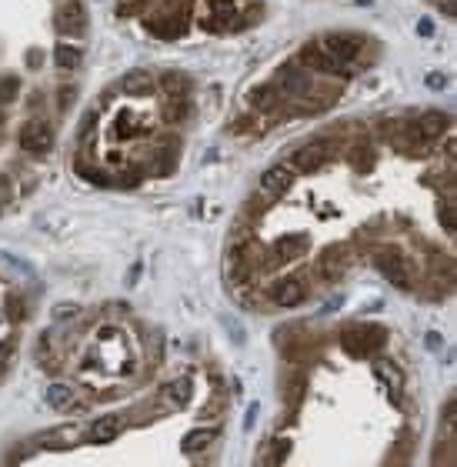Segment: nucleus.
Segmentation results:
<instances>
[{
    "label": "nucleus",
    "instance_id": "1",
    "mask_svg": "<svg viewBox=\"0 0 457 467\" xmlns=\"http://www.w3.org/2000/svg\"><path fill=\"white\" fill-rule=\"evenodd\" d=\"M330 154H334V144H330V140H310L307 147H301L294 154V170L314 174V170H321L327 161H330Z\"/></svg>",
    "mask_w": 457,
    "mask_h": 467
},
{
    "label": "nucleus",
    "instance_id": "2",
    "mask_svg": "<svg viewBox=\"0 0 457 467\" xmlns=\"http://www.w3.org/2000/svg\"><path fill=\"white\" fill-rule=\"evenodd\" d=\"M321 51H324L327 57H334L341 67H347L354 57L361 54V40L351 37V34H327V37L321 40Z\"/></svg>",
    "mask_w": 457,
    "mask_h": 467
},
{
    "label": "nucleus",
    "instance_id": "3",
    "mask_svg": "<svg viewBox=\"0 0 457 467\" xmlns=\"http://www.w3.org/2000/svg\"><path fill=\"white\" fill-rule=\"evenodd\" d=\"M57 30L60 34H67V37H80V34L87 30V10H84L80 0H67V3L60 7Z\"/></svg>",
    "mask_w": 457,
    "mask_h": 467
},
{
    "label": "nucleus",
    "instance_id": "4",
    "mask_svg": "<svg viewBox=\"0 0 457 467\" xmlns=\"http://www.w3.org/2000/svg\"><path fill=\"white\" fill-rule=\"evenodd\" d=\"M50 144H54V134H50L47 124L30 120V124L20 127V147L27 150V154H44V150H50Z\"/></svg>",
    "mask_w": 457,
    "mask_h": 467
},
{
    "label": "nucleus",
    "instance_id": "5",
    "mask_svg": "<svg viewBox=\"0 0 457 467\" xmlns=\"http://www.w3.org/2000/svg\"><path fill=\"white\" fill-rule=\"evenodd\" d=\"M347 264H351V250L344 247V244H334V247H327L324 254H321V277L324 280H341L344 271H347Z\"/></svg>",
    "mask_w": 457,
    "mask_h": 467
},
{
    "label": "nucleus",
    "instance_id": "6",
    "mask_svg": "<svg viewBox=\"0 0 457 467\" xmlns=\"http://www.w3.org/2000/svg\"><path fill=\"white\" fill-rule=\"evenodd\" d=\"M377 271H381L387 284H394L398 291H411V274H407V264L400 261L398 254H381L377 257Z\"/></svg>",
    "mask_w": 457,
    "mask_h": 467
},
{
    "label": "nucleus",
    "instance_id": "7",
    "mask_svg": "<svg viewBox=\"0 0 457 467\" xmlns=\"http://www.w3.org/2000/svg\"><path fill=\"white\" fill-rule=\"evenodd\" d=\"M301 64H304L307 71H317V74H344V67L334 57H327L321 51V44H307L304 51H301Z\"/></svg>",
    "mask_w": 457,
    "mask_h": 467
},
{
    "label": "nucleus",
    "instance_id": "8",
    "mask_svg": "<svg viewBox=\"0 0 457 467\" xmlns=\"http://www.w3.org/2000/svg\"><path fill=\"white\" fill-rule=\"evenodd\" d=\"M290 181H294V170H290V167H270V170H264V177H261V197L274 201V197L287 194Z\"/></svg>",
    "mask_w": 457,
    "mask_h": 467
},
{
    "label": "nucleus",
    "instance_id": "9",
    "mask_svg": "<svg viewBox=\"0 0 457 467\" xmlns=\"http://www.w3.org/2000/svg\"><path fill=\"white\" fill-rule=\"evenodd\" d=\"M310 247V237L307 234H284L281 241L274 244V254L281 257V264H290V261H301Z\"/></svg>",
    "mask_w": 457,
    "mask_h": 467
},
{
    "label": "nucleus",
    "instance_id": "10",
    "mask_svg": "<svg viewBox=\"0 0 457 467\" xmlns=\"http://www.w3.org/2000/svg\"><path fill=\"white\" fill-rule=\"evenodd\" d=\"M307 297V287L301 277H287L277 284V291H274V300L281 304V307H297V304H304Z\"/></svg>",
    "mask_w": 457,
    "mask_h": 467
},
{
    "label": "nucleus",
    "instance_id": "11",
    "mask_svg": "<svg viewBox=\"0 0 457 467\" xmlns=\"http://www.w3.org/2000/svg\"><path fill=\"white\" fill-rule=\"evenodd\" d=\"M414 127H418L420 140H434V137H440V134L451 127V117H447V113H440V111H427Z\"/></svg>",
    "mask_w": 457,
    "mask_h": 467
},
{
    "label": "nucleus",
    "instance_id": "12",
    "mask_svg": "<svg viewBox=\"0 0 457 467\" xmlns=\"http://www.w3.org/2000/svg\"><path fill=\"white\" fill-rule=\"evenodd\" d=\"M151 91H153V77L147 71H127L120 77V93H127V97H144Z\"/></svg>",
    "mask_w": 457,
    "mask_h": 467
},
{
    "label": "nucleus",
    "instance_id": "13",
    "mask_svg": "<svg viewBox=\"0 0 457 467\" xmlns=\"http://www.w3.org/2000/svg\"><path fill=\"white\" fill-rule=\"evenodd\" d=\"M374 374H377L384 384H387V394L394 397V404H400V391H404V374H400L394 364H387V360H377V364H374Z\"/></svg>",
    "mask_w": 457,
    "mask_h": 467
},
{
    "label": "nucleus",
    "instance_id": "14",
    "mask_svg": "<svg viewBox=\"0 0 457 467\" xmlns=\"http://www.w3.org/2000/svg\"><path fill=\"white\" fill-rule=\"evenodd\" d=\"M281 87H284L287 93H294V97H304V93L310 91V77H307L304 71H297V67L287 64L284 71H281Z\"/></svg>",
    "mask_w": 457,
    "mask_h": 467
},
{
    "label": "nucleus",
    "instance_id": "15",
    "mask_svg": "<svg viewBox=\"0 0 457 467\" xmlns=\"http://www.w3.org/2000/svg\"><path fill=\"white\" fill-rule=\"evenodd\" d=\"M47 404H50L54 411H74L77 408L74 387H67V384H50V387H47Z\"/></svg>",
    "mask_w": 457,
    "mask_h": 467
},
{
    "label": "nucleus",
    "instance_id": "16",
    "mask_svg": "<svg viewBox=\"0 0 457 467\" xmlns=\"http://www.w3.org/2000/svg\"><path fill=\"white\" fill-rule=\"evenodd\" d=\"M277 100H281V91H277L274 84H261V87L250 91V107H254V111H274Z\"/></svg>",
    "mask_w": 457,
    "mask_h": 467
},
{
    "label": "nucleus",
    "instance_id": "17",
    "mask_svg": "<svg viewBox=\"0 0 457 467\" xmlns=\"http://www.w3.org/2000/svg\"><path fill=\"white\" fill-rule=\"evenodd\" d=\"M214 441H217V428H197V430H191V434L180 441V448L187 450V454H197V450L210 448Z\"/></svg>",
    "mask_w": 457,
    "mask_h": 467
},
{
    "label": "nucleus",
    "instance_id": "18",
    "mask_svg": "<svg viewBox=\"0 0 457 467\" xmlns=\"http://www.w3.org/2000/svg\"><path fill=\"white\" fill-rule=\"evenodd\" d=\"M117 434H120V421L117 417H100V421H94V428H91V441L94 444H107V441H114Z\"/></svg>",
    "mask_w": 457,
    "mask_h": 467
},
{
    "label": "nucleus",
    "instance_id": "19",
    "mask_svg": "<svg viewBox=\"0 0 457 467\" xmlns=\"http://www.w3.org/2000/svg\"><path fill=\"white\" fill-rule=\"evenodd\" d=\"M80 60H84V54H80V47H74V44H60L57 51H54V64H57L60 71H74V67H80Z\"/></svg>",
    "mask_w": 457,
    "mask_h": 467
},
{
    "label": "nucleus",
    "instance_id": "20",
    "mask_svg": "<svg viewBox=\"0 0 457 467\" xmlns=\"http://www.w3.org/2000/svg\"><path fill=\"white\" fill-rule=\"evenodd\" d=\"M341 347L351 357H367V344H364V337H361V327H347L341 334Z\"/></svg>",
    "mask_w": 457,
    "mask_h": 467
},
{
    "label": "nucleus",
    "instance_id": "21",
    "mask_svg": "<svg viewBox=\"0 0 457 467\" xmlns=\"http://www.w3.org/2000/svg\"><path fill=\"white\" fill-rule=\"evenodd\" d=\"M160 84H164V91L174 93V97H187V91H191V80L184 74H164Z\"/></svg>",
    "mask_w": 457,
    "mask_h": 467
},
{
    "label": "nucleus",
    "instance_id": "22",
    "mask_svg": "<svg viewBox=\"0 0 457 467\" xmlns=\"http://www.w3.org/2000/svg\"><path fill=\"white\" fill-rule=\"evenodd\" d=\"M164 394H167L174 404L180 408V404H187V397H191V381H187V377H180V381L167 384V387H164Z\"/></svg>",
    "mask_w": 457,
    "mask_h": 467
},
{
    "label": "nucleus",
    "instance_id": "23",
    "mask_svg": "<svg viewBox=\"0 0 457 467\" xmlns=\"http://www.w3.org/2000/svg\"><path fill=\"white\" fill-rule=\"evenodd\" d=\"M361 337H364V344H367V354H371V351H377V347L384 344L387 331H384V327H377V324H364V327H361Z\"/></svg>",
    "mask_w": 457,
    "mask_h": 467
},
{
    "label": "nucleus",
    "instance_id": "24",
    "mask_svg": "<svg viewBox=\"0 0 457 467\" xmlns=\"http://www.w3.org/2000/svg\"><path fill=\"white\" fill-rule=\"evenodd\" d=\"M187 113H191V107H187V100H184V97H174L171 104L164 107V117H167V120H174V124H180Z\"/></svg>",
    "mask_w": 457,
    "mask_h": 467
},
{
    "label": "nucleus",
    "instance_id": "25",
    "mask_svg": "<svg viewBox=\"0 0 457 467\" xmlns=\"http://www.w3.org/2000/svg\"><path fill=\"white\" fill-rule=\"evenodd\" d=\"M174 164H177V157H174V150H171V147L157 150V164H153V174H171Z\"/></svg>",
    "mask_w": 457,
    "mask_h": 467
},
{
    "label": "nucleus",
    "instance_id": "26",
    "mask_svg": "<svg viewBox=\"0 0 457 467\" xmlns=\"http://www.w3.org/2000/svg\"><path fill=\"white\" fill-rule=\"evenodd\" d=\"M17 91H20L17 77H3V80H0V104H10V100L17 97Z\"/></svg>",
    "mask_w": 457,
    "mask_h": 467
},
{
    "label": "nucleus",
    "instance_id": "27",
    "mask_svg": "<svg viewBox=\"0 0 457 467\" xmlns=\"http://www.w3.org/2000/svg\"><path fill=\"white\" fill-rule=\"evenodd\" d=\"M14 354H17V344L14 340H0V374L7 371V364L14 360Z\"/></svg>",
    "mask_w": 457,
    "mask_h": 467
},
{
    "label": "nucleus",
    "instance_id": "28",
    "mask_svg": "<svg viewBox=\"0 0 457 467\" xmlns=\"http://www.w3.org/2000/svg\"><path fill=\"white\" fill-rule=\"evenodd\" d=\"M424 84H427L431 91H444V87H447V77L440 74V71H431V74L424 77Z\"/></svg>",
    "mask_w": 457,
    "mask_h": 467
},
{
    "label": "nucleus",
    "instance_id": "29",
    "mask_svg": "<svg viewBox=\"0 0 457 467\" xmlns=\"http://www.w3.org/2000/svg\"><path fill=\"white\" fill-rule=\"evenodd\" d=\"M440 221H444V230H447V234H454V204H444L440 207Z\"/></svg>",
    "mask_w": 457,
    "mask_h": 467
},
{
    "label": "nucleus",
    "instance_id": "30",
    "mask_svg": "<svg viewBox=\"0 0 457 467\" xmlns=\"http://www.w3.org/2000/svg\"><path fill=\"white\" fill-rule=\"evenodd\" d=\"M77 311H80L77 304H57V307H54V318H57V320H64V318H77Z\"/></svg>",
    "mask_w": 457,
    "mask_h": 467
},
{
    "label": "nucleus",
    "instance_id": "31",
    "mask_svg": "<svg viewBox=\"0 0 457 467\" xmlns=\"http://www.w3.org/2000/svg\"><path fill=\"white\" fill-rule=\"evenodd\" d=\"M117 184L120 187H137L140 184V174H137V170H127V174H120V177H117Z\"/></svg>",
    "mask_w": 457,
    "mask_h": 467
},
{
    "label": "nucleus",
    "instance_id": "32",
    "mask_svg": "<svg viewBox=\"0 0 457 467\" xmlns=\"http://www.w3.org/2000/svg\"><path fill=\"white\" fill-rule=\"evenodd\" d=\"M424 340H427V351H440V347H444V337H440L438 331H431Z\"/></svg>",
    "mask_w": 457,
    "mask_h": 467
},
{
    "label": "nucleus",
    "instance_id": "33",
    "mask_svg": "<svg viewBox=\"0 0 457 467\" xmlns=\"http://www.w3.org/2000/svg\"><path fill=\"white\" fill-rule=\"evenodd\" d=\"M224 324H227V327H230V334H234V337H237V344H244V331H241V324H237V320H224Z\"/></svg>",
    "mask_w": 457,
    "mask_h": 467
},
{
    "label": "nucleus",
    "instance_id": "34",
    "mask_svg": "<svg viewBox=\"0 0 457 467\" xmlns=\"http://www.w3.org/2000/svg\"><path fill=\"white\" fill-rule=\"evenodd\" d=\"M444 424L454 428V401H447V408H444Z\"/></svg>",
    "mask_w": 457,
    "mask_h": 467
},
{
    "label": "nucleus",
    "instance_id": "35",
    "mask_svg": "<svg viewBox=\"0 0 457 467\" xmlns=\"http://www.w3.org/2000/svg\"><path fill=\"white\" fill-rule=\"evenodd\" d=\"M418 30H420V37H431V34H434V24H431V20H420Z\"/></svg>",
    "mask_w": 457,
    "mask_h": 467
},
{
    "label": "nucleus",
    "instance_id": "36",
    "mask_svg": "<svg viewBox=\"0 0 457 467\" xmlns=\"http://www.w3.org/2000/svg\"><path fill=\"white\" fill-rule=\"evenodd\" d=\"M71 97H74V91H60V107H64V111L71 107Z\"/></svg>",
    "mask_w": 457,
    "mask_h": 467
},
{
    "label": "nucleus",
    "instance_id": "37",
    "mask_svg": "<svg viewBox=\"0 0 457 467\" xmlns=\"http://www.w3.org/2000/svg\"><path fill=\"white\" fill-rule=\"evenodd\" d=\"M27 64H30V67H37V64H40V54H37V51H30V54H27Z\"/></svg>",
    "mask_w": 457,
    "mask_h": 467
},
{
    "label": "nucleus",
    "instance_id": "38",
    "mask_svg": "<svg viewBox=\"0 0 457 467\" xmlns=\"http://www.w3.org/2000/svg\"><path fill=\"white\" fill-rule=\"evenodd\" d=\"M254 417H257V404H250V408H248V428L254 424Z\"/></svg>",
    "mask_w": 457,
    "mask_h": 467
},
{
    "label": "nucleus",
    "instance_id": "39",
    "mask_svg": "<svg viewBox=\"0 0 457 467\" xmlns=\"http://www.w3.org/2000/svg\"><path fill=\"white\" fill-rule=\"evenodd\" d=\"M3 190H7V184H3V181H0V194H3Z\"/></svg>",
    "mask_w": 457,
    "mask_h": 467
}]
</instances>
